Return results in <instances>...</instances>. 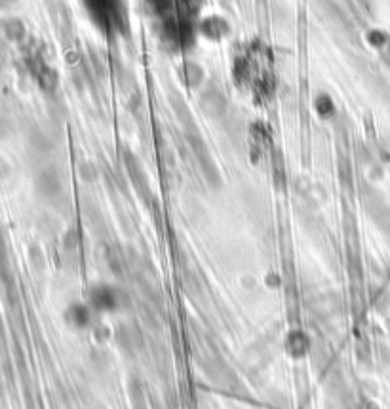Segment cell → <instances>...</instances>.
<instances>
[{"label": "cell", "instance_id": "1", "mask_svg": "<svg viewBox=\"0 0 390 409\" xmlns=\"http://www.w3.org/2000/svg\"><path fill=\"white\" fill-rule=\"evenodd\" d=\"M86 4L94 20L103 29L111 31V29L120 27V20L124 17L122 0H86Z\"/></svg>", "mask_w": 390, "mask_h": 409}, {"label": "cell", "instance_id": "2", "mask_svg": "<svg viewBox=\"0 0 390 409\" xmlns=\"http://www.w3.org/2000/svg\"><path fill=\"white\" fill-rule=\"evenodd\" d=\"M90 303L97 310H115L118 307V294L113 287L99 286L92 289L90 294Z\"/></svg>", "mask_w": 390, "mask_h": 409}, {"label": "cell", "instance_id": "3", "mask_svg": "<svg viewBox=\"0 0 390 409\" xmlns=\"http://www.w3.org/2000/svg\"><path fill=\"white\" fill-rule=\"evenodd\" d=\"M286 350L293 358H299L303 356L307 350H309V337L303 333V331H291L286 339Z\"/></svg>", "mask_w": 390, "mask_h": 409}, {"label": "cell", "instance_id": "4", "mask_svg": "<svg viewBox=\"0 0 390 409\" xmlns=\"http://www.w3.org/2000/svg\"><path fill=\"white\" fill-rule=\"evenodd\" d=\"M67 318L71 320V324L76 327H86L90 324V308L86 305H73V307L67 310Z\"/></svg>", "mask_w": 390, "mask_h": 409}]
</instances>
